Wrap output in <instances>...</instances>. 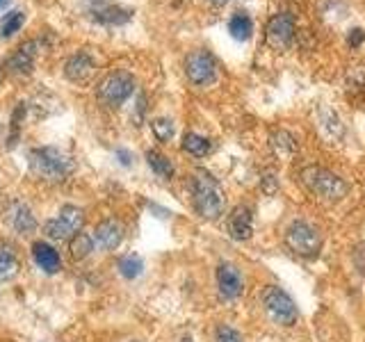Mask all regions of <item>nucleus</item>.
<instances>
[{"mask_svg": "<svg viewBox=\"0 0 365 342\" xmlns=\"http://www.w3.org/2000/svg\"><path fill=\"white\" fill-rule=\"evenodd\" d=\"M192 190V205L201 219L215 222L224 212V192L217 178L205 169H197L190 180Z\"/></svg>", "mask_w": 365, "mask_h": 342, "instance_id": "obj_1", "label": "nucleus"}, {"mask_svg": "<svg viewBox=\"0 0 365 342\" xmlns=\"http://www.w3.org/2000/svg\"><path fill=\"white\" fill-rule=\"evenodd\" d=\"M23 23H26V11L21 9H11L9 14L3 16V21H0V37H11V34H16Z\"/></svg>", "mask_w": 365, "mask_h": 342, "instance_id": "obj_22", "label": "nucleus"}, {"mask_svg": "<svg viewBox=\"0 0 365 342\" xmlns=\"http://www.w3.org/2000/svg\"><path fill=\"white\" fill-rule=\"evenodd\" d=\"M9 222H11V226H14V231L21 235H30L34 228H37V219H34V214L30 212L28 205H23V203H14Z\"/></svg>", "mask_w": 365, "mask_h": 342, "instance_id": "obj_17", "label": "nucleus"}, {"mask_svg": "<svg viewBox=\"0 0 365 342\" xmlns=\"http://www.w3.org/2000/svg\"><path fill=\"white\" fill-rule=\"evenodd\" d=\"M34 57H37V41H28L19 46V48L7 57L5 66H7V71L19 73V76L30 73L34 66Z\"/></svg>", "mask_w": 365, "mask_h": 342, "instance_id": "obj_14", "label": "nucleus"}, {"mask_svg": "<svg viewBox=\"0 0 365 342\" xmlns=\"http://www.w3.org/2000/svg\"><path fill=\"white\" fill-rule=\"evenodd\" d=\"M363 39H365V32L363 30H351V39H349L351 46H356V41L361 43Z\"/></svg>", "mask_w": 365, "mask_h": 342, "instance_id": "obj_29", "label": "nucleus"}, {"mask_svg": "<svg viewBox=\"0 0 365 342\" xmlns=\"http://www.w3.org/2000/svg\"><path fill=\"white\" fill-rule=\"evenodd\" d=\"M146 162L153 169V174L158 178L169 180L171 176H174V165H171V160L160 151H146Z\"/></svg>", "mask_w": 365, "mask_h": 342, "instance_id": "obj_20", "label": "nucleus"}, {"mask_svg": "<svg viewBox=\"0 0 365 342\" xmlns=\"http://www.w3.org/2000/svg\"><path fill=\"white\" fill-rule=\"evenodd\" d=\"M299 176H302V185L311 194H315L317 199L342 201L349 192V185L345 182V178H340L338 174H334V171L327 167L308 165L302 169Z\"/></svg>", "mask_w": 365, "mask_h": 342, "instance_id": "obj_2", "label": "nucleus"}, {"mask_svg": "<svg viewBox=\"0 0 365 342\" xmlns=\"http://www.w3.org/2000/svg\"><path fill=\"white\" fill-rule=\"evenodd\" d=\"M135 78L128 71H112L98 83V98L108 108H119L133 96Z\"/></svg>", "mask_w": 365, "mask_h": 342, "instance_id": "obj_6", "label": "nucleus"}, {"mask_svg": "<svg viewBox=\"0 0 365 342\" xmlns=\"http://www.w3.org/2000/svg\"><path fill=\"white\" fill-rule=\"evenodd\" d=\"M117 157H119V162H121L123 167H128V165L133 162V155H130L128 151H125V148H119V151H117Z\"/></svg>", "mask_w": 365, "mask_h": 342, "instance_id": "obj_28", "label": "nucleus"}, {"mask_svg": "<svg viewBox=\"0 0 365 342\" xmlns=\"http://www.w3.org/2000/svg\"><path fill=\"white\" fill-rule=\"evenodd\" d=\"M215 340H217V342H242V336H240L233 326H226V324H224V326L217 328Z\"/></svg>", "mask_w": 365, "mask_h": 342, "instance_id": "obj_27", "label": "nucleus"}, {"mask_svg": "<svg viewBox=\"0 0 365 342\" xmlns=\"http://www.w3.org/2000/svg\"><path fill=\"white\" fill-rule=\"evenodd\" d=\"M117 267H119V271H121V276L123 279H137L142 274V269H144V262H142V258L140 256H133V254H128V256H123V258H119V262H117Z\"/></svg>", "mask_w": 365, "mask_h": 342, "instance_id": "obj_24", "label": "nucleus"}, {"mask_svg": "<svg viewBox=\"0 0 365 342\" xmlns=\"http://www.w3.org/2000/svg\"><path fill=\"white\" fill-rule=\"evenodd\" d=\"M0 80H3V71H0Z\"/></svg>", "mask_w": 365, "mask_h": 342, "instance_id": "obj_32", "label": "nucleus"}, {"mask_svg": "<svg viewBox=\"0 0 365 342\" xmlns=\"http://www.w3.org/2000/svg\"><path fill=\"white\" fill-rule=\"evenodd\" d=\"M30 169L34 176H39L43 180H64L73 171V162L64 151L55 146H41L32 148L30 151Z\"/></svg>", "mask_w": 365, "mask_h": 342, "instance_id": "obj_3", "label": "nucleus"}, {"mask_svg": "<svg viewBox=\"0 0 365 342\" xmlns=\"http://www.w3.org/2000/svg\"><path fill=\"white\" fill-rule=\"evenodd\" d=\"M185 76L187 80L194 85V87H208L215 83L217 78V62L215 57L203 51V48H197L187 53L185 57Z\"/></svg>", "mask_w": 365, "mask_h": 342, "instance_id": "obj_9", "label": "nucleus"}, {"mask_svg": "<svg viewBox=\"0 0 365 342\" xmlns=\"http://www.w3.org/2000/svg\"><path fill=\"white\" fill-rule=\"evenodd\" d=\"M85 9L89 19L101 23V26H121V23H125L133 16L130 9L112 3V0H87Z\"/></svg>", "mask_w": 365, "mask_h": 342, "instance_id": "obj_10", "label": "nucleus"}, {"mask_svg": "<svg viewBox=\"0 0 365 342\" xmlns=\"http://www.w3.org/2000/svg\"><path fill=\"white\" fill-rule=\"evenodd\" d=\"M5 5H9V0H0V9H3Z\"/></svg>", "mask_w": 365, "mask_h": 342, "instance_id": "obj_31", "label": "nucleus"}, {"mask_svg": "<svg viewBox=\"0 0 365 342\" xmlns=\"http://www.w3.org/2000/svg\"><path fill=\"white\" fill-rule=\"evenodd\" d=\"M83 224H85V212L76 208V205H64L60 210V217L46 222L43 233L51 239H55V242H64V239H71L73 235H78Z\"/></svg>", "mask_w": 365, "mask_h": 342, "instance_id": "obj_7", "label": "nucleus"}, {"mask_svg": "<svg viewBox=\"0 0 365 342\" xmlns=\"http://www.w3.org/2000/svg\"><path fill=\"white\" fill-rule=\"evenodd\" d=\"M32 258L46 274H57L62 267L60 254H57V251L51 244H46V242H34L32 244Z\"/></svg>", "mask_w": 365, "mask_h": 342, "instance_id": "obj_16", "label": "nucleus"}, {"mask_svg": "<svg viewBox=\"0 0 365 342\" xmlns=\"http://www.w3.org/2000/svg\"><path fill=\"white\" fill-rule=\"evenodd\" d=\"M68 251H71L73 260H85L91 251H94V237H89L85 233H78L71 237V244H68Z\"/></svg>", "mask_w": 365, "mask_h": 342, "instance_id": "obj_21", "label": "nucleus"}, {"mask_svg": "<svg viewBox=\"0 0 365 342\" xmlns=\"http://www.w3.org/2000/svg\"><path fill=\"white\" fill-rule=\"evenodd\" d=\"M94 68H96V60L91 57L89 53L80 51L76 55H71L64 64V76L71 80V83L83 85L87 80L94 76Z\"/></svg>", "mask_w": 365, "mask_h": 342, "instance_id": "obj_13", "label": "nucleus"}, {"mask_svg": "<svg viewBox=\"0 0 365 342\" xmlns=\"http://www.w3.org/2000/svg\"><path fill=\"white\" fill-rule=\"evenodd\" d=\"M210 3H215V5H224V3H228V0H210Z\"/></svg>", "mask_w": 365, "mask_h": 342, "instance_id": "obj_30", "label": "nucleus"}, {"mask_svg": "<svg viewBox=\"0 0 365 342\" xmlns=\"http://www.w3.org/2000/svg\"><path fill=\"white\" fill-rule=\"evenodd\" d=\"M285 247H288L294 256L311 260V258H317L319 251H322V235H319V231L313 224L297 219L288 226V231H285Z\"/></svg>", "mask_w": 365, "mask_h": 342, "instance_id": "obj_4", "label": "nucleus"}, {"mask_svg": "<svg viewBox=\"0 0 365 342\" xmlns=\"http://www.w3.org/2000/svg\"><path fill=\"white\" fill-rule=\"evenodd\" d=\"M272 146L279 155H292L297 151V140L288 130H277L272 135Z\"/></svg>", "mask_w": 365, "mask_h": 342, "instance_id": "obj_23", "label": "nucleus"}, {"mask_svg": "<svg viewBox=\"0 0 365 342\" xmlns=\"http://www.w3.org/2000/svg\"><path fill=\"white\" fill-rule=\"evenodd\" d=\"M182 151L194 157H205L210 153V140H205L199 133H185L182 135Z\"/></svg>", "mask_w": 365, "mask_h": 342, "instance_id": "obj_19", "label": "nucleus"}, {"mask_svg": "<svg viewBox=\"0 0 365 342\" xmlns=\"http://www.w3.org/2000/svg\"><path fill=\"white\" fill-rule=\"evenodd\" d=\"M217 290H220L224 301H233L242 294L245 290L242 274H240L237 267L231 265V262H222V265L217 267Z\"/></svg>", "mask_w": 365, "mask_h": 342, "instance_id": "obj_11", "label": "nucleus"}, {"mask_svg": "<svg viewBox=\"0 0 365 342\" xmlns=\"http://www.w3.org/2000/svg\"><path fill=\"white\" fill-rule=\"evenodd\" d=\"M262 308H265L267 317L274 324L279 326H292L299 319V311L292 301V296L288 292H283L279 285H269V288L262 290Z\"/></svg>", "mask_w": 365, "mask_h": 342, "instance_id": "obj_5", "label": "nucleus"}, {"mask_svg": "<svg viewBox=\"0 0 365 342\" xmlns=\"http://www.w3.org/2000/svg\"><path fill=\"white\" fill-rule=\"evenodd\" d=\"M228 32L231 37L237 41H247L254 32V21L247 14V11H235V14L228 19Z\"/></svg>", "mask_w": 365, "mask_h": 342, "instance_id": "obj_18", "label": "nucleus"}, {"mask_svg": "<svg viewBox=\"0 0 365 342\" xmlns=\"http://www.w3.org/2000/svg\"><path fill=\"white\" fill-rule=\"evenodd\" d=\"M254 233V212L249 205H235L228 214V235L237 242H245Z\"/></svg>", "mask_w": 365, "mask_h": 342, "instance_id": "obj_12", "label": "nucleus"}, {"mask_svg": "<svg viewBox=\"0 0 365 342\" xmlns=\"http://www.w3.org/2000/svg\"><path fill=\"white\" fill-rule=\"evenodd\" d=\"M21 265L14 254H9V251H0V283L5 281H11L19 274Z\"/></svg>", "mask_w": 365, "mask_h": 342, "instance_id": "obj_25", "label": "nucleus"}, {"mask_svg": "<svg viewBox=\"0 0 365 342\" xmlns=\"http://www.w3.org/2000/svg\"><path fill=\"white\" fill-rule=\"evenodd\" d=\"M265 41L274 51H288L294 41V16L290 11H277L265 23Z\"/></svg>", "mask_w": 365, "mask_h": 342, "instance_id": "obj_8", "label": "nucleus"}, {"mask_svg": "<svg viewBox=\"0 0 365 342\" xmlns=\"http://www.w3.org/2000/svg\"><path fill=\"white\" fill-rule=\"evenodd\" d=\"M123 239V226L117 219H103L94 231V242L103 251H114Z\"/></svg>", "mask_w": 365, "mask_h": 342, "instance_id": "obj_15", "label": "nucleus"}, {"mask_svg": "<svg viewBox=\"0 0 365 342\" xmlns=\"http://www.w3.org/2000/svg\"><path fill=\"white\" fill-rule=\"evenodd\" d=\"M151 128H153V135L158 137V142H169L171 137H174V123H171V119H165V117L153 119Z\"/></svg>", "mask_w": 365, "mask_h": 342, "instance_id": "obj_26", "label": "nucleus"}]
</instances>
